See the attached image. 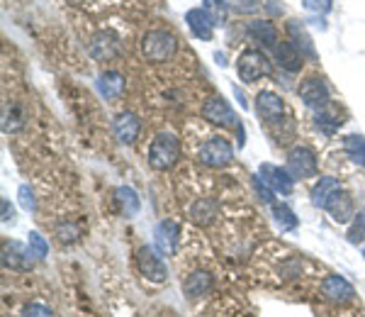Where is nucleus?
Wrapping results in <instances>:
<instances>
[{
	"label": "nucleus",
	"mask_w": 365,
	"mask_h": 317,
	"mask_svg": "<svg viewBox=\"0 0 365 317\" xmlns=\"http://www.w3.org/2000/svg\"><path fill=\"white\" fill-rule=\"evenodd\" d=\"M180 156V144L173 134H158L149 147V164L156 171H166L178 161Z\"/></svg>",
	"instance_id": "1"
},
{
	"label": "nucleus",
	"mask_w": 365,
	"mask_h": 317,
	"mask_svg": "<svg viewBox=\"0 0 365 317\" xmlns=\"http://www.w3.org/2000/svg\"><path fill=\"white\" fill-rule=\"evenodd\" d=\"M178 49V42L166 30H151L142 42V51L149 61H168Z\"/></svg>",
	"instance_id": "2"
},
{
	"label": "nucleus",
	"mask_w": 365,
	"mask_h": 317,
	"mask_svg": "<svg viewBox=\"0 0 365 317\" xmlns=\"http://www.w3.org/2000/svg\"><path fill=\"white\" fill-rule=\"evenodd\" d=\"M236 71H239L241 81L246 83H256L261 76H270L273 66L268 61V56L258 49H246L239 54V64H236Z\"/></svg>",
	"instance_id": "3"
},
{
	"label": "nucleus",
	"mask_w": 365,
	"mask_h": 317,
	"mask_svg": "<svg viewBox=\"0 0 365 317\" xmlns=\"http://www.w3.org/2000/svg\"><path fill=\"white\" fill-rule=\"evenodd\" d=\"M231 158H234V149H231L229 139L224 137H212L200 149V161L205 166H212V169H222Z\"/></svg>",
	"instance_id": "4"
},
{
	"label": "nucleus",
	"mask_w": 365,
	"mask_h": 317,
	"mask_svg": "<svg viewBox=\"0 0 365 317\" xmlns=\"http://www.w3.org/2000/svg\"><path fill=\"white\" fill-rule=\"evenodd\" d=\"M288 171L292 178H312L316 176V156L310 147H294L288 154Z\"/></svg>",
	"instance_id": "5"
},
{
	"label": "nucleus",
	"mask_w": 365,
	"mask_h": 317,
	"mask_svg": "<svg viewBox=\"0 0 365 317\" xmlns=\"http://www.w3.org/2000/svg\"><path fill=\"white\" fill-rule=\"evenodd\" d=\"M136 266H139L144 279L153 281V283H161V281L168 279L166 263L161 261V257H158L153 249H149V246H142V249L136 252Z\"/></svg>",
	"instance_id": "6"
},
{
	"label": "nucleus",
	"mask_w": 365,
	"mask_h": 317,
	"mask_svg": "<svg viewBox=\"0 0 365 317\" xmlns=\"http://www.w3.org/2000/svg\"><path fill=\"white\" fill-rule=\"evenodd\" d=\"M153 242H156L158 252L166 257H173L180 242V224L175 220H161L153 230Z\"/></svg>",
	"instance_id": "7"
},
{
	"label": "nucleus",
	"mask_w": 365,
	"mask_h": 317,
	"mask_svg": "<svg viewBox=\"0 0 365 317\" xmlns=\"http://www.w3.org/2000/svg\"><path fill=\"white\" fill-rule=\"evenodd\" d=\"M300 98L305 100L307 108L322 110L329 105V88L322 78H307L300 86Z\"/></svg>",
	"instance_id": "8"
},
{
	"label": "nucleus",
	"mask_w": 365,
	"mask_h": 317,
	"mask_svg": "<svg viewBox=\"0 0 365 317\" xmlns=\"http://www.w3.org/2000/svg\"><path fill=\"white\" fill-rule=\"evenodd\" d=\"M261 178L266 180L273 191L283 193V196H290L294 188L292 174H290L288 169H280V166H275V164H261Z\"/></svg>",
	"instance_id": "9"
},
{
	"label": "nucleus",
	"mask_w": 365,
	"mask_h": 317,
	"mask_svg": "<svg viewBox=\"0 0 365 317\" xmlns=\"http://www.w3.org/2000/svg\"><path fill=\"white\" fill-rule=\"evenodd\" d=\"M256 110H258V115H261V120H266L268 125H275V122L283 120L285 105L275 93L263 91V93H258V98H256Z\"/></svg>",
	"instance_id": "10"
},
{
	"label": "nucleus",
	"mask_w": 365,
	"mask_h": 317,
	"mask_svg": "<svg viewBox=\"0 0 365 317\" xmlns=\"http://www.w3.org/2000/svg\"><path fill=\"white\" fill-rule=\"evenodd\" d=\"M202 113H205V117H207L210 122H214V125L236 127L234 110H231V105L224 98H210L207 103H205V108H202Z\"/></svg>",
	"instance_id": "11"
},
{
	"label": "nucleus",
	"mask_w": 365,
	"mask_h": 317,
	"mask_svg": "<svg viewBox=\"0 0 365 317\" xmlns=\"http://www.w3.org/2000/svg\"><path fill=\"white\" fill-rule=\"evenodd\" d=\"M327 210L336 222H349L351 218H355V210H353V198L341 188L331 196V200L327 202Z\"/></svg>",
	"instance_id": "12"
},
{
	"label": "nucleus",
	"mask_w": 365,
	"mask_h": 317,
	"mask_svg": "<svg viewBox=\"0 0 365 317\" xmlns=\"http://www.w3.org/2000/svg\"><path fill=\"white\" fill-rule=\"evenodd\" d=\"M186 22L188 27H190V32L195 34L197 39H202V42H210L212 39V20H210V15L205 10H200V8H192V10L186 12Z\"/></svg>",
	"instance_id": "13"
},
{
	"label": "nucleus",
	"mask_w": 365,
	"mask_h": 317,
	"mask_svg": "<svg viewBox=\"0 0 365 317\" xmlns=\"http://www.w3.org/2000/svg\"><path fill=\"white\" fill-rule=\"evenodd\" d=\"M322 290H324V296L333 303H346L355 296L353 285H351L346 279H341V276H329V279H324Z\"/></svg>",
	"instance_id": "14"
},
{
	"label": "nucleus",
	"mask_w": 365,
	"mask_h": 317,
	"mask_svg": "<svg viewBox=\"0 0 365 317\" xmlns=\"http://www.w3.org/2000/svg\"><path fill=\"white\" fill-rule=\"evenodd\" d=\"M115 137L120 139L122 144H131L136 137H139V130H142V125H139V117L131 115V113H122L120 117L115 120Z\"/></svg>",
	"instance_id": "15"
},
{
	"label": "nucleus",
	"mask_w": 365,
	"mask_h": 317,
	"mask_svg": "<svg viewBox=\"0 0 365 317\" xmlns=\"http://www.w3.org/2000/svg\"><path fill=\"white\" fill-rule=\"evenodd\" d=\"M249 37L261 42L263 47H278V30L270 20H253L249 25Z\"/></svg>",
	"instance_id": "16"
},
{
	"label": "nucleus",
	"mask_w": 365,
	"mask_h": 317,
	"mask_svg": "<svg viewBox=\"0 0 365 317\" xmlns=\"http://www.w3.org/2000/svg\"><path fill=\"white\" fill-rule=\"evenodd\" d=\"M275 59H278V64L283 66L285 71L294 73L302 69V59H305V56L300 54V49H297L292 42H283L275 47Z\"/></svg>",
	"instance_id": "17"
},
{
	"label": "nucleus",
	"mask_w": 365,
	"mask_h": 317,
	"mask_svg": "<svg viewBox=\"0 0 365 317\" xmlns=\"http://www.w3.org/2000/svg\"><path fill=\"white\" fill-rule=\"evenodd\" d=\"M217 213H219L217 200H212V198H200L197 202H192L190 220H192V222H197V224H210V222H214Z\"/></svg>",
	"instance_id": "18"
},
{
	"label": "nucleus",
	"mask_w": 365,
	"mask_h": 317,
	"mask_svg": "<svg viewBox=\"0 0 365 317\" xmlns=\"http://www.w3.org/2000/svg\"><path fill=\"white\" fill-rule=\"evenodd\" d=\"M29 257H32V252H25V246L17 244V242H10V244L3 246V263L10 268H17V271L29 266Z\"/></svg>",
	"instance_id": "19"
},
{
	"label": "nucleus",
	"mask_w": 365,
	"mask_h": 317,
	"mask_svg": "<svg viewBox=\"0 0 365 317\" xmlns=\"http://www.w3.org/2000/svg\"><path fill=\"white\" fill-rule=\"evenodd\" d=\"M98 91H100V95H103V98H108V100L120 98V95L125 93V78H122L117 71L103 73V76H100V81H98Z\"/></svg>",
	"instance_id": "20"
},
{
	"label": "nucleus",
	"mask_w": 365,
	"mask_h": 317,
	"mask_svg": "<svg viewBox=\"0 0 365 317\" xmlns=\"http://www.w3.org/2000/svg\"><path fill=\"white\" fill-rule=\"evenodd\" d=\"M336 191H341V183L336 178H329L327 176V178H322L312 188V202H314L316 208H327V202L331 200V196Z\"/></svg>",
	"instance_id": "21"
},
{
	"label": "nucleus",
	"mask_w": 365,
	"mask_h": 317,
	"mask_svg": "<svg viewBox=\"0 0 365 317\" xmlns=\"http://www.w3.org/2000/svg\"><path fill=\"white\" fill-rule=\"evenodd\" d=\"M90 54H93L95 59H100V61L112 59V56L117 54V39L112 37V34H108V32H100L98 37L90 42Z\"/></svg>",
	"instance_id": "22"
},
{
	"label": "nucleus",
	"mask_w": 365,
	"mask_h": 317,
	"mask_svg": "<svg viewBox=\"0 0 365 317\" xmlns=\"http://www.w3.org/2000/svg\"><path fill=\"white\" fill-rule=\"evenodd\" d=\"M210 288H212V276L205 274V271L188 276V281L183 283V290H186L188 298H202L205 293H210Z\"/></svg>",
	"instance_id": "23"
},
{
	"label": "nucleus",
	"mask_w": 365,
	"mask_h": 317,
	"mask_svg": "<svg viewBox=\"0 0 365 317\" xmlns=\"http://www.w3.org/2000/svg\"><path fill=\"white\" fill-rule=\"evenodd\" d=\"M288 32H290V39H292V44L300 49V54L302 56H310V59H314V47H312V39H310V34L302 30V25L300 22H290L288 25Z\"/></svg>",
	"instance_id": "24"
},
{
	"label": "nucleus",
	"mask_w": 365,
	"mask_h": 317,
	"mask_svg": "<svg viewBox=\"0 0 365 317\" xmlns=\"http://www.w3.org/2000/svg\"><path fill=\"white\" fill-rule=\"evenodd\" d=\"M117 202H120L122 213H125V218H134L136 213H139V196L134 193V188L129 186H122L117 188Z\"/></svg>",
	"instance_id": "25"
},
{
	"label": "nucleus",
	"mask_w": 365,
	"mask_h": 317,
	"mask_svg": "<svg viewBox=\"0 0 365 317\" xmlns=\"http://www.w3.org/2000/svg\"><path fill=\"white\" fill-rule=\"evenodd\" d=\"M341 122H344V120H338L336 113H331L329 108H322L319 113H316V117H314V125L319 127L324 134H333V132L341 127Z\"/></svg>",
	"instance_id": "26"
},
{
	"label": "nucleus",
	"mask_w": 365,
	"mask_h": 317,
	"mask_svg": "<svg viewBox=\"0 0 365 317\" xmlns=\"http://www.w3.org/2000/svg\"><path fill=\"white\" fill-rule=\"evenodd\" d=\"M202 3H205V5H202V10L210 15L212 25H224V22H227V15H229V5H227L224 0H202Z\"/></svg>",
	"instance_id": "27"
},
{
	"label": "nucleus",
	"mask_w": 365,
	"mask_h": 317,
	"mask_svg": "<svg viewBox=\"0 0 365 317\" xmlns=\"http://www.w3.org/2000/svg\"><path fill=\"white\" fill-rule=\"evenodd\" d=\"M344 147H346V152H349V156L353 158L355 164H360L365 169V137L351 134V137H346Z\"/></svg>",
	"instance_id": "28"
},
{
	"label": "nucleus",
	"mask_w": 365,
	"mask_h": 317,
	"mask_svg": "<svg viewBox=\"0 0 365 317\" xmlns=\"http://www.w3.org/2000/svg\"><path fill=\"white\" fill-rule=\"evenodd\" d=\"M273 218H275V222L283 227V230H294L297 227V218H294V213L288 208V205H278V202H273Z\"/></svg>",
	"instance_id": "29"
},
{
	"label": "nucleus",
	"mask_w": 365,
	"mask_h": 317,
	"mask_svg": "<svg viewBox=\"0 0 365 317\" xmlns=\"http://www.w3.org/2000/svg\"><path fill=\"white\" fill-rule=\"evenodd\" d=\"M27 246H29V252H32L34 259H44L47 254H49V244L44 242V237L39 235V232H29V235H27Z\"/></svg>",
	"instance_id": "30"
},
{
	"label": "nucleus",
	"mask_w": 365,
	"mask_h": 317,
	"mask_svg": "<svg viewBox=\"0 0 365 317\" xmlns=\"http://www.w3.org/2000/svg\"><path fill=\"white\" fill-rule=\"evenodd\" d=\"M349 242L351 244H360V242H365V213H358L353 218V222H351L349 227Z\"/></svg>",
	"instance_id": "31"
},
{
	"label": "nucleus",
	"mask_w": 365,
	"mask_h": 317,
	"mask_svg": "<svg viewBox=\"0 0 365 317\" xmlns=\"http://www.w3.org/2000/svg\"><path fill=\"white\" fill-rule=\"evenodd\" d=\"M253 186H256V193H258V198H261L263 202H268V205H273V202H275L273 188L268 186L266 180H263V178H253Z\"/></svg>",
	"instance_id": "32"
},
{
	"label": "nucleus",
	"mask_w": 365,
	"mask_h": 317,
	"mask_svg": "<svg viewBox=\"0 0 365 317\" xmlns=\"http://www.w3.org/2000/svg\"><path fill=\"white\" fill-rule=\"evenodd\" d=\"M22 317H54V315H51L49 307L42 305V303H29V305L22 310Z\"/></svg>",
	"instance_id": "33"
},
{
	"label": "nucleus",
	"mask_w": 365,
	"mask_h": 317,
	"mask_svg": "<svg viewBox=\"0 0 365 317\" xmlns=\"http://www.w3.org/2000/svg\"><path fill=\"white\" fill-rule=\"evenodd\" d=\"M302 5L307 8L310 12H329L331 10V5H333V0H302Z\"/></svg>",
	"instance_id": "34"
},
{
	"label": "nucleus",
	"mask_w": 365,
	"mask_h": 317,
	"mask_svg": "<svg viewBox=\"0 0 365 317\" xmlns=\"http://www.w3.org/2000/svg\"><path fill=\"white\" fill-rule=\"evenodd\" d=\"M263 0H236V10L241 12H256L261 10Z\"/></svg>",
	"instance_id": "35"
},
{
	"label": "nucleus",
	"mask_w": 365,
	"mask_h": 317,
	"mask_svg": "<svg viewBox=\"0 0 365 317\" xmlns=\"http://www.w3.org/2000/svg\"><path fill=\"white\" fill-rule=\"evenodd\" d=\"M20 205L25 210H34V198L27 186H20Z\"/></svg>",
	"instance_id": "36"
},
{
	"label": "nucleus",
	"mask_w": 365,
	"mask_h": 317,
	"mask_svg": "<svg viewBox=\"0 0 365 317\" xmlns=\"http://www.w3.org/2000/svg\"><path fill=\"white\" fill-rule=\"evenodd\" d=\"M0 208H3V222H10L12 220V208H10V202L3 198V202H0Z\"/></svg>",
	"instance_id": "37"
},
{
	"label": "nucleus",
	"mask_w": 365,
	"mask_h": 317,
	"mask_svg": "<svg viewBox=\"0 0 365 317\" xmlns=\"http://www.w3.org/2000/svg\"><path fill=\"white\" fill-rule=\"evenodd\" d=\"M363 254H365V252H363Z\"/></svg>",
	"instance_id": "38"
}]
</instances>
